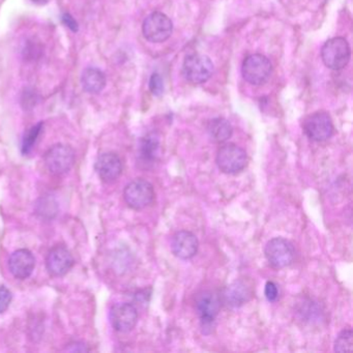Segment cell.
I'll use <instances>...</instances> for the list:
<instances>
[{
    "label": "cell",
    "mask_w": 353,
    "mask_h": 353,
    "mask_svg": "<svg viewBox=\"0 0 353 353\" xmlns=\"http://www.w3.org/2000/svg\"><path fill=\"white\" fill-rule=\"evenodd\" d=\"M96 171L104 183H113L123 172V163L114 152H105L97 160Z\"/></svg>",
    "instance_id": "9a60e30c"
},
{
    "label": "cell",
    "mask_w": 353,
    "mask_h": 353,
    "mask_svg": "<svg viewBox=\"0 0 353 353\" xmlns=\"http://www.w3.org/2000/svg\"><path fill=\"white\" fill-rule=\"evenodd\" d=\"M44 162L49 172L61 175L70 171L75 162V152L65 144H55L47 150Z\"/></svg>",
    "instance_id": "9c48e42d"
},
{
    "label": "cell",
    "mask_w": 353,
    "mask_h": 353,
    "mask_svg": "<svg viewBox=\"0 0 353 353\" xmlns=\"http://www.w3.org/2000/svg\"><path fill=\"white\" fill-rule=\"evenodd\" d=\"M156 193L154 185L143 179H134L125 188L123 198L132 210H141L154 202Z\"/></svg>",
    "instance_id": "5b68a950"
},
{
    "label": "cell",
    "mask_w": 353,
    "mask_h": 353,
    "mask_svg": "<svg viewBox=\"0 0 353 353\" xmlns=\"http://www.w3.org/2000/svg\"><path fill=\"white\" fill-rule=\"evenodd\" d=\"M351 50L346 39L336 37L330 39L322 47L321 57L328 69L340 71L348 65Z\"/></svg>",
    "instance_id": "6da1fadb"
},
{
    "label": "cell",
    "mask_w": 353,
    "mask_h": 353,
    "mask_svg": "<svg viewBox=\"0 0 353 353\" xmlns=\"http://www.w3.org/2000/svg\"><path fill=\"white\" fill-rule=\"evenodd\" d=\"M353 332L351 327H346L341 330L334 340V350L336 352H345L352 351Z\"/></svg>",
    "instance_id": "ffe728a7"
},
{
    "label": "cell",
    "mask_w": 353,
    "mask_h": 353,
    "mask_svg": "<svg viewBox=\"0 0 353 353\" xmlns=\"http://www.w3.org/2000/svg\"><path fill=\"white\" fill-rule=\"evenodd\" d=\"M208 133L212 141L224 143L232 136L233 128L227 119L216 117L208 123Z\"/></svg>",
    "instance_id": "d6986e66"
},
{
    "label": "cell",
    "mask_w": 353,
    "mask_h": 353,
    "mask_svg": "<svg viewBox=\"0 0 353 353\" xmlns=\"http://www.w3.org/2000/svg\"><path fill=\"white\" fill-rule=\"evenodd\" d=\"M110 321L117 332H131L138 322L137 309L132 303H117L111 309Z\"/></svg>",
    "instance_id": "4fadbf2b"
},
{
    "label": "cell",
    "mask_w": 353,
    "mask_h": 353,
    "mask_svg": "<svg viewBox=\"0 0 353 353\" xmlns=\"http://www.w3.org/2000/svg\"><path fill=\"white\" fill-rule=\"evenodd\" d=\"M42 123H38V125H34L32 129L26 132L23 142H22V152L24 154L30 152V150L34 148L39 136H40L41 131H42Z\"/></svg>",
    "instance_id": "44dd1931"
},
{
    "label": "cell",
    "mask_w": 353,
    "mask_h": 353,
    "mask_svg": "<svg viewBox=\"0 0 353 353\" xmlns=\"http://www.w3.org/2000/svg\"><path fill=\"white\" fill-rule=\"evenodd\" d=\"M36 266V259L32 252L20 249L12 254L9 260L10 272L16 279L26 280L32 276Z\"/></svg>",
    "instance_id": "2e32d148"
},
{
    "label": "cell",
    "mask_w": 353,
    "mask_h": 353,
    "mask_svg": "<svg viewBox=\"0 0 353 353\" xmlns=\"http://www.w3.org/2000/svg\"><path fill=\"white\" fill-rule=\"evenodd\" d=\"M254 296V285L250 280L239 279L225 287L220 295L221 303L229 307H241Z\"/></svg>",
    "instance_id": "30bf717a"
},
{
    "label": "cell",
    "mask_w": 353,
    "mask_h": 353,
    "mask_svg": "<svg viewBox=\"0 0 353 353\" xmlns=\"http://www.w3.org/2000/svg\"><path fill=\"white\" fill-rule=\"evenodd\" d=\"M65 350L71 351V352H88V351H90V349L85 345L82 344V343H73V344H70L65 348Z\"/></svg>",
    "instance_id": "83f0119b"
},
{
    "label": "cell",
    "mask_w": 353,
    "mask_h": 353,
    "mask_svg": "<svg viewBox=\"0 0 353 353\" xmlns=\"http://www.w3.org/2000/svg\"><path fill=\"white\" fill-rule=\"evenodd\" d=\"M74 258L71 252L63 245H57L49 251L46 266L53 276H63L73 268Z\"/></svg>",
    "instance_id": "7c38bea8"
},
{
    "label": "cell",
    "mask_w": 353,
    "mask_h": 353,
    "mask_svg": "<svg viewBox=\"0 0 353 353\" xmlns=\"http://www.w3.org/2000/svg\"><path fill=\"white\" fill-rule=\"evenodd\" d=\"M221 299L212 291H201L196 295L195 311L201 322L202 327L214 323L220 312Z\"/></svg>",
    "instance_id": "8fae6325"
},
{
    "label": "cell",
    "mask_w": 353,
    "mask_h": 353,
    "mask_svg": "<svg viewBox=\"0 0 353 353\" xmlns=\"http://www.w3.org/2000/svg\"><path fill=\"white\" fill-rule=\"evenodd\" d=\"M161 139L157 133H148L142 138L139 145V160L142 164L152 166L160 160Z\"/></svg>",
    "instance_id": "e0dca14e"
},
{
    "label": "cell",
    "mask_w": 353,
    "mask_h": 353,
    "mask_svg": "<svg viewBox=\"0 0 353 353\" xmlns=\"http://www.w3.org/2000/svg\"><path fill=\"white\" fill-rule=\"evenodd\" d=\"M299 313L305 317V321L312 322L318 317H321V309L311 301L303 303V305L299 307Z\"/></svg>",
    "instance_id": "7402d4cb"
},
{
    "label": "cell",
    "mask_w": 353,
    "mask_h": 353,
    "mask_svg": "<svg viewBox=\"0 0 353 353\" xmlns=\"http://www.w3.org/2000/svg\"><path fill=\"white\" fill-rule=\"evenodd\" d=\"M264 255L270 266L281 270L291 265L294 261V245L288 239L274 237L266 243Z\"/></svg>",
    "instance_id": "3957f363"
},
{
    "label": "cell",
    "mask_w": 353,
    "mask_h": 353,
    "mask_svg": "<svg viewBox=\"0 0 353 353\" xmlns=\"http://www.w3.org/2000/svg\"><path fill=\"white\" fill-rule=\"evenodd\" d=\"M142 32L144 38L150 42L164 43L172 34V21L165 14L154 12L144 20Z\"/></svg>",
    "instance_id": "52a82bcc"
},
{
    "label": "cell",
    "mask_w": 353,
    "mask_h": 353,
    "mask_svg": "<svg viewBox=\"0 0 353 353\" xmlns=\"http://www.w3.org/2000/svg\"><path fill=\"white\" fill-rule=\"evenodd\" d=\"M150 90L154 96H162L163 92H164V82H163L160 74H152L150 79Z\"/></svg>",
    "instance_id": "cb8c5ba5"
},
{
    "label": "cell",
    "mask_w": 353,
    "mask_h": 353,
    "mask_svg": "<svg viewBox=\"0 0 353 353\" xmlns=\"http://www.w3.org/2000/svg\"><path fill=\"white\" fill-rule=\"evenodd\" d=\"M38 214L43 216H48L51 218L52 214H57V203H53L50 198H45L42 199V203L38 204Z\"/></svg>",
    "instance_id": "603a6c76"
},
{
    "label": "cell",
    "mask_w": 353,
    "mask_h": 353,
    "mask_svg": "<svg viewBox=\"0 0 353 353\" xmlns=\"http://www.w3.org/2000/svg\"><path fill=\"white\" fill-rule=\"evenodd\" d=\"M216 163L225 174H237L247 167L248 154L236 144H225L216 152Z\"/></svg>",
    "instance_id": "7a4b0ae2"
},
{
    "label": "cell",
    "mask_w": 353,
    "mask_h": 353,
    "mask_svg": "<svg viewBox=\"0 0 353 353\" xmlns=\"http://www.w3.org/2000/svg\"><path fill=\"white\" fill-rule=\"evenodd\" d=\"M272 67L270 59L262 54L249 55L243 61L241 74L243 79L253 85H262L272 75Z\"/></svg>",
    "instance_id": "8992f818"
},
{
    "label": "cell",
    "mask_w": 353,
    "mask_h": 353,
    "mask_svg": "<svg viewBox=\"0 0 353 353\" xmlns=\"http://www.w3.org/2000/svg\"><path fill=\"white\" fill-rule=\"evenodd\" d=\"M11 291L6 286H0V314L5 313L8 309H9L10 305L12 301Z\"/></svg>",
    "instance_id": "d4e9b609"
},
{
    "label": "cell",
    "mask_w": 353,
    "mask_h": 353,
    "mask_svg": "<svg viewBox=\"0 0 353 353\" xmlns=\"http://www.w3.org/2000/svg\"><path fill=\"white\" fill-rule=\"evenodd\" d=\"M214 69V63L210 57L194 53V54L188 55L183 61V77L190 83H205L212 77Z\"/></svg>",
    "instance_id": "277c9868"
},
{
    "label": "cell",
    "mask_w": 353,
    "mask_h": 353,
    "mask_svg": "<svg viewBox=\"0 0 353 353\" xmlns=\"http://www.w3.org/2000/svg\"><path fill=\"white\" fill-rule=\"evenodd\" d=\"M264 294H265L266 299L270 303H274L279 299V288L278 285L272 281H268L264 288Z\"/></svg>",
    "instance_id": "484cf974"
},
{
    "label": "cell",
    "mask_w": 353,
    "mask_h": 353,
    "mask_svg": "<svg viewBox=\"0 0 353 353\" xmlns=\"http://www.w3.org/2000/svg\"><path fill=\"white\" fill-rule=\"evenodd\" d=\"M199 249L197 236L191 231H177L171 239V250L179 259H192Z\"/></svg>",
    "instance_id": "5bb4252c"
},
{
    "label": "cell",
    "mask_w": 353,
    "mask_h": 353,
    "mask_svg": "<svg viewBox=\"0 0 353 353\" xmlns=\"http://www.w3.org/2000/svg\"><path fill=\"white\" fill-rule=\"evenodd\" d=\"M63 23H65V26H67L68 28H70V30H73V32H77L78 30V24L77 22L75 21V19H74L73 17H72L70 14H63Z\"/></svg>",
    "instance_id": "4316f807"
},
{
    "label": "cell",
    "mask_w": 353,
    "mask_h": 353,
    "mask_svg": "<svg viewBox=\"0 0 353 353\" xmlns=\"http://www.w3.org/2000/svg\"><path fill=\"white\" fill-rule=\"evenodd\" d=\"M303 130L309 139L316 142L326 141L332 138L334 132L332 119L324 111H318L309 115L303 121Z\"/></svg>",
    "instance_id": "ba28073f"
},
{
    "label": "cell",
    "mask_w": 353,
    "mask_h": 353,
    "mask_svg": "<svg viewBox=\"0 0 353 353\" xmlns=\"http://www.w3.org/2000/svg\"><path fill=\"white\" fill-rule=\"evenodd\" d=\"M81 83L88 94H99L106 86V76L101 70L88 68L82 74Z\"/></svg>",
    "instance_id": "ac0fdd59"
}]
</instances>
